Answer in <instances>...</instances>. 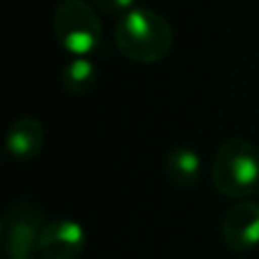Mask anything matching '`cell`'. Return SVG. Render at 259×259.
<instances>
[{"label": "cell", "mask_w": 259, "mask_h": 259, "mask_svg": "<svg viewBox=\"0 0 259 259\" xmlns=\"http://www.w3.org/2000/svg\"><path fill=\"white\" fill-rule=\"evenodd\" d=\"M45 146V127L32 115L14 119L6 132V150L14 160H32Z\"/></svg>", "instance_id": "cell-7"}, {"label": "cell", "mask_w": 259, "mask_h": 259, "mask_svg": "<svg viewBox=\"0 0 259 259\" xmlns=\"http://www.w3.org/2000/svg\"><path fill=\"white\" fill-rule=\"evenodd\" d=\"M164 170L176 186H192L200 178L202 162L196 150L188 146H174L166 154Z\"/></svg>", "instance_id": "cell-8"}, {"label": "cell", "mask_w": 259, "mask_h": 259, "mask_svg": "<svg viewBox=\"0 0 259 259\" xmlns=\"http://www.w3.org/2000/svg\"><path fill=\"white\" fill-rule=\"evenodd\" d=\"M221 237L225 245L235 251H251L259 245V202L243 200L227 210L223 225H221Z\"/></svg>", "instance_id": "cell-6"}, {"label": "cell", "mask_w": 259, "mask_h": 259, "mask_svg": "<svg viewBox=\"0 0 259 259\" xmlns=\"http://www.w3.org/2000/svg\"><path fill=\"white\" fill-rule=\"evenodd\" d=\"M95 81H97V69L85 57H73L61 71V85L71 95H83L91 91Z\"/></svg>", "instance_id": "cell-9"}, {"label": "cell", "mask_w": 259, "mask_h": 259, "mask_svg": "<svg viewBox=\"0 0 259 259\" xmlns=\"http://www.w3.org/2000/svg\"><path fill=\"white\" fill-rule=\"evenodd\" d=\"M113 36L119 53L140 65L162 61L174 45L170 22L152 8H134L119 16Z\"/></svg>", "instance_id": "cell-1"}, {"label": "cell", "mask_w": 259, "mask_h": 259, "mask_svg": "<svg viewBox=\"0 0 259 259\" xmlns=\"http://www.w3.org/2000/svg\"><path fill=\"white\" fill-rule=\"evenodd\" d=\"M42 225V210L36 204L28 200L12 202L2 219V241L6 255L10 259L32 257V253L38 249Z\"/></svg>", "instance_id": "cell-4"}, {"label": "cell", "mask_w": 259, "mask_h": 259, "mask_svg": "<svg viewBox=\"0 0 259 259\" xmlns=\"http://www.w3.org/2000/svg\"><path fill=\"white\" fill-rule=\"evenodd\" d=\"M83 247V227L71 219H55L42 225L36 251L42 255V259H77Z\"/></svg>", "instance_id": "cell-5"}, {"label": "cell", "mask_w": 259, "mask_h": 259, "mask_svg": "<svg viewBox=\"0 0 259 259\" xmlns=\"http://www.w3.org/2000/svg\"><path fill=\"white\" fill-rule=\"evenodd\" d=\"M24 259H32V257H24Z\"/></svg>", "instance_id": "cell-11"}, {"label": "cell", "mask_w": 259, "mask_h": 259, "mask_svg": "<svg viewBox=\"0 0 259 259\" xmlns=\"http://www.w3.org/2000/svg\"><path fill=\"white\" fill-rule=\"evenodd\" d=\"M95 6L105 12V14H125L130 10H134V4L136 0H93Z\"/></svg>", "instance_id": "cell-10"}, {"label": "cell", "mask_w": 259, "mask_h": 259, "mask_svg": "<svg viewBox=\"0 0 259 259\" xmlns=\"http://www.w3.org/2000/svg\"><path fill=\"white\" fill-rule=\"evenodd\" d=\"M212 184L231 198L251 196L259 190V150L243 140L223 142L212 160Z\"/></svg>", "instance_id": "cell-2"}, {"label": "cell", "mask_w": 259, "mask_h": 259, "mask_svg": "<svg viewBox=\"0 0 259 259\" xmlns=\"http://www.w3.org/2000/svg\"><path fill=\"white\" fill-rule=\"evenodd\" d=\"M53 30L63 49L75 57L89 55L101 40V20L85 0H63L53 12Z\"/></svg>", "instance_id": "cell-3"}]
</instances>
